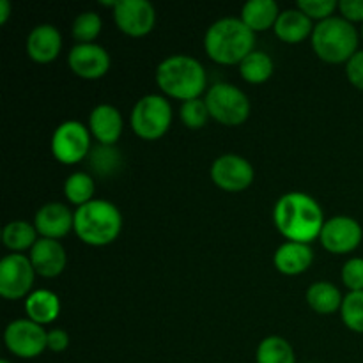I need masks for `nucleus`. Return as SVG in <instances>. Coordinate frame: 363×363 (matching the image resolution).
<instances>
[{"label":"nucleus","mask_w":363,"mask_h":363,"mask_svg":"<svg viewBox=\"0 0 363 363\" xmlns=\"http://www.w3.org/2000/svg\"><path fill=\"white\" fill-rule=\"evenodd\" d=\"M273 220L279 233L289 241L308 245L321 236L325 215L314 197L301 191H291L277 201Z\"/></svg>","instance_id":"1"},{"label":"nucleus","mask_w":363,"mask_h":363,"mask_svg":"<svg viewBox=\"0 0 363 363\" xmlns=\"http://www.w3.org/2000/svg\"><path fill=\"white\" fill-rule=\"evenodd\" d=\"M254 43L255 32L241 18L233 16L215 21L204 38L206 52L218 64H241L248 53L254 52Z\"/></svg>","instance_id":"2"},{"label":"nucleus","mask_w":363,"mask_h":363,"mask_svg":"<svg viewBox=\"0 0 363 363\" xmlns=\"http://www.w3.org/2000/svg\"><path fill=\"white\" fill-rule=\"evenodd\" d=\"M156 82L170 98L197 99L204 92L208 77L204 66L190 55H170L156 67Z\"/></svg>","instance_id":"3"},{"label":"nucleus","mask_w":363,"mask_h":363,"mask_svg":"<svg viewBox=\"0 0 363 363\" xmlns=\"http://www.w3.org/2000/svg\"><path fill=\"white\" fill-rule=\"evenodd\" d=\"M73 229L84 243L105 247L119 236L123 229V216L112 202L94 199L74 211Z\"/></svg>","instance_id":"4"},{"label":"nucleus","mask_w":363,"mask_h":363,"mask_svg":"<svg viewBox=\"0 0 363 363\" xmlns=\"http://www.w3.org/2000/svg\"><path fill=\"white\" fill-rule=\"evenodd\" d=\"M312 48L325 62H347L357 53L358 32L354 25L344 18H326L312 30Z\"/></svg>","instance_id":"5"},{"label":"nucleus","mask_w":363,"mask_h":363,"mask_svg":"<svg viewBox=\"0 0 363 363\" xmlns=\"http://www.w3.org/2000/svg\"><path fill=\"white\" fill-rule=\"evenodd\" d=\"M172 123V106L169 99L158 94H147L137 101L131 112V128L145 140L163 137Z\"/></svg>","instance_id":"6"},{"label":"nucleus","mask_w":363,"mask_h":363,"mask_svg":"<svg viewBox=\"0 0 363 363\" xmlns=\"http://www.w3.org/2000/svg\"><path fill=\"white\" fill-rule=\"evenodd\" d=\"M204 99L213 119L225 126L243 124L250 116V101L247 94L233 84H225V82L215 84Z\"/></svg>","instance_id":"7"},{"label":"nucleus","mask_w":363,"mask_h":363,"mask_svg":"<svg viewBox=\"0 0 363 363\" xmlns=\"http://www.w3.org/2000/svg\"><path fill=\"white\" fill-rule=\"evenodd\" d=\"M91 133L80 121L59 124L52 137V152L57 162L74 165L91 155Z\"/></svg>","instance_id":"8"},{"label":"nucleus","mask_w":363,"mask_h":363,"mask_svg":"<svg viewBox=\"0 0 363 363\" xmlns=\"http://www.w3.org/2000/svg\"><path fill=\"white\" fill-rule=\"evenodd\" d=\"M7 350L18 358H38L48 350V332L30 319H16L9 323L4 333Z\"/></svg>","instance_id":"9"},{"label":"nucleus","mask_w":363,"mask_h":363,"mask_svg":"<svg viewBox=\"0 0 363 363\" xmlns=\"http://www.w3.org/2000/svg\"><path fill=\"white\" fill-rule=\"evenodd\" d=\"M34 266L27 255L11 254L0 261V294L6 300H20L34 284Z\"/></svg>","instance_id":"10"},{"label":"nucleus","mask_w":363,"mask_h":363,"mask_svg":"<svg viewBox=\"0 0 363 363\" xmlns=\"http://www.w3.org/2000/svg\"><path fill=\"white\" fill-rule=\"evenodd\" d=\"M254 176L252 163L240 155H222L211 165L213 183L225 191L247 190Z\"/></svg>","instance_id":"11"},{"label":"nucleus","mask_w":363,"mask_h":363,"mask_svg":"<svg viewBox=\"0 0 363 363\" xmlns=\"http://www.w3.org/2000/svg\"><path fill=\"white\" fill-rule=\"evenodd\" d=\"M113 20L121 32L131 38H142L155 27L156 11L147 0H117Z\"/></svg>","instance_id":"12"},{"label":"nucleus","mask_w":363,"mask_h":363,"mask_svg":"<svg viewBox=\"0 0 363 363\" xmlns=\"http://www.w3.org/2000/svg\"><path fill=\"white\" fill-rule=\"evenodd\" d=\"M363 230L351 216H333L326 220L321 230V245L332 254H350L362 243Z\"/></svg>","instance_id":"13"},{"label":"nucleus","mask_w":363,"mask_h":363,"mask_svg":"<svg viewBox=\"0 0 363 363\" xmlns=\"http://www.w3.org/2000/svg\"><path fill=\"white\" fill-rule=\"evenodd\" d=\"M67 64L78 77L96 80L108 71L110 55L103 46L96 43H85V45H74L71 48Z\"/></svg>","instance_id":"14"},{"label":"nucleus","mask_w":363,"mask_h":363,"mask_svg":"<svg viewBox=\"0 0 363 363\" xmlns=\"http://www.w3.org/2000/svg\"><path fill=\"white\" fill-rule=\"evenodd\" d=\"M74 225V213L60 202H48L43 206L34 218V227L41 238L59 240L64 238Z\"/></svg>","instance_id":"15"},{"label":"nucleus","mask_w":363,"mask_h":363,"mask_svg":"<svg viewBox=\"0 0 363 363\" xmlns=\"http://www.w3.org/2000/svg\"><path fill=\"white\" fill-rule=\"evenodd\" d=\"M28 259L34 266V272L45 279L59 277L66 268V252H64L62 245L57 240H48V238H41L35 241L34 247L30 248Z\"/></svg>","instance_id":"16"},{"label":"nucleus","mask_w":363,"mask_h":363,"mask_svg":"<svg viewBox=\"0 0 363 363\" xmlns=\"http://www.w3.org/2000/svg\"><path fill=\"white\" fill-rule=\"evenodd\" d=\"M60 48H62V38L53 25H38L32 28L27 38L28 57L39 64H48L55 60Z\"/></svg>","instance_id":"17"},{"label":"nucleus","mask_w":363,"mask_h":363,"mask_svg":"<svg viewBox=\"0 0 363 363\" xmlns=\"http://www.w3.org/2000/svg\"><path fill=\"white\" fill-rule=\"evenodd\" d=\"M89 128L99 144L113 145L123 133V116L116 106L103 103L89 116Z\"/></svg>","instance_id":"18"},{"label":"nucleus","mask_w":363,"mask_h":363,"mask_svg":"<svg viewBox=\"0 0 363 363\" xmlns=\"http://www.w3.org/2000/svg\"><path fill=\"white\" fill-rule=\"evenodd\" d=\"M275 266L284 275H300L311 268L314 261V252L311 245L296 243V241H287L280 245L275 252Z\"/></svg>","instance_id":"19"},{"label":"nucleus","mask_w":363,"mask_h":363,"mask_svg":"<svg viewBox=\"0 0 363 363\" xmlns=\"http://www.w3.org/2000/svg\"><path fill=\"white\" fill-rule=\"evenodd\" d=\"M312 20L296 7V9H286L279 14L275 23V34L284 43H300L312 34Z\"/></svg>","instance_id":"20"},{"label":"nucleus","mask_w":363,"mask_h":363,"mask_svg":"<svg viewBox=\"0 0 363 363\" xmlns=\"http://www.w3.org/2000/svg\"><path fill=\"white\" fill-rule=\"evenodd\" d=\"M25 311L30 321L38 325H50L60 314V301L55 293L48 289L34 291L25 300Z\"/></svg>","instance_id":"21"},{"label":"nucleus","mask_w":363,"mask_h":363,"mask_svg":"<svg viewBox=\"0 0 363 363\" xmlns=\"http://www.w3.org/2000/svg\"><path fill=\"white\" fill-rule=\"evenodd\" d=\"M279 14V4L275 0H248L241 9V20L252 32H262L275 27Z\"/></svg>","instance_id":"22"},{"label":"nucleus","mask_w":363,"mask_h":363,"mask_svg":"<svg viewBox=\"0 0 363 363\" xmlns=\"http://www.w3.org/2000/svg\"><path fill=\"white\" fill-rule=\"evenodd\" d=\"M344 296L332 282H315L307 289V303L318 314H333L342 307Z\"/></svg>","instance_id":"23"},{"label":"nucleus","mask_w":363,"mask_h":363,"mask_svg":"<svg viewBox=\"0 0 363 363\" xmlns=\"http://www.w3.org/2000/svg\"><path fill=\"white\" fill-rule=\"evenodd\" d=\"M2 241L13 254H20V252L32 248L38 241V230L34 225L23 220H14L9 222L2 230Z\"/></svg>","instance_id":"24"},{"label":"nucleus","mask_w":363,"mask_h":363,"mask_svg":"<svg viewBox=\"0 0 363 363\" xmlns=\"http://www.w3.org/2000/svg\"><path fill=\"white\" fill-rule=\"evenodd\" d=\"M255 362L257 363H296L294 350L286 339L282 337H266L261 340L255 353Z\"/></svg>","instance_id":"25"},{"label":"nucleus","mask_w":363,"mask_h":363,"mask_svg":"<svg viewBox=\"0 0 363 363\" xmlns=\"http://www.w3.org/2000/svg\"><path fill=\"white\" fill-rule=\"evenodd\" d=\"M240 74L248 84H262L273 74L272 57L261 50H254L240 64Z\"/></svg>","instance_id":"26"},{"label":"nucleus","mask_w":363,"mask_h":363,"mask_svg":"<svg viewBox=\"0 0 363 363\" xmlns=\"http://www.w3.org/2000/svg\"><path fill=\"white\" fill-rule=\"evenodd\" d=\"M94 179L85 172H74L64 183V195L71 204H77L78 208L87 202L94 201Z\"/></svg>","instance_id":"27"},{"label":"nucleus","mask_w":363,"mask_h":363,"mask_svg":"<svg viewBox=\"0 0 363 363\" xmlns=\"http://www.w3.org/2000/svg\"><path fill=\"white\" fill-rule=\"evenodd\" d=\"M89 162H91L92 170L99 176H112L113 172L121 169V152L117 151L116 145H96L89 155Z\"/></svg>","instance_id":"28"},{"label":"nucleus","mask_w":363,"mask_h":363,"mask_svg":"<svg viewBox=\"0 0 363 363\" xmlns=\"http://www.w3.org/2000/svg\"><path fill=\"white\" fill-rule=\"evenodd\" d=\"M73 38L77 39L78 45H85V43H92L101 32V18L96 14L94 11H87L74 18L73 21Z\"/></svg>","instance_id":"29"},{"label":"nucleus","mask_w":363,"mask_h":363,"mask_svg":"<svg viewBox=\"0 0 363 363\" xmlns=\"http://www.w3.org/2000/svg\"><path fill=\"white\" fill-rule=\"evenodd\" d=\"M340 314H342V321L347 328L357 333H363V291L344 296Z\"/></svg>","instance_id":"30"},{"label":"nucleus","mask_w":363,"mask_h":363,"mask_svg":"<svg viewBox=\"0 0 363 363\" xmlns=\"http://www.w3.org/2000/svg\"><path fill=\"white\" fill-rule=\"evenodd\" d=\"M179 113L184 126L190 128V130H201V128L206 126L209 117H211L208 105H206V99L199 98L190 99V101H183Z\"/></svg>","instance_id":"31"},{"label":"nucleus","mask_w":363,"mask_h":363,"mask_svg":"<svg viewBox=\"0 0 363 363\" xmlns=\"http://www.w3.org/2000/svg\"><path fill=\"white\" fill-rule=\"evenodd\" d=\"M339 7L335 0H298V9L303 11L311 20H326L332 18L333 11Z\"/></svg>","instance_id":"32"},{"label":"nucleus","mask_w":363,"mask_h":363,"mask_svg":"<svg viewBox=\"0 0 363 363\" xmlns=\"http://www.w3.org/2000/svg\"><path fill=\"white\" fill-rule=\"evenodd\" d=\"M342 282L351 293L363 291V259L362 257H353L344 264Z\"/></svg>","instance_id":"33"},{"label":"nucleus","mask_w":363,"mask_h":363,"mask_svg":"<svg viewBox=\"0 0 363 363\" xmlns=\"http://www.w3.org/2000/svg\"><path fill=\"white\" fill-rule=\"evenodd\" d=\"M346 74L347 80L351 82V85H354V87L363 91V50L354 53V55L347 60Z\"/></svg>","instance_id":"34"},{"label":"nucleus","mask_w":363,"mask_h":363,"mask_svg":"<svg viewBox=\"0 0 363 363\" xmlns=\"http://www.w3.org/2000/svg\"><path fill=\"white\" fill-rule=\"evenodd\" d=\"M339 9L347 21H363V0H340Z\"/></svg>","instance_id":"35"},{"label":"nucleus","mask_w":363,"mask_h":363,"mask_svg":"<svg viewBox=\"0 0 363 363\" xmlns=\"http://www.w3.org/2000/svg\"><path fill=\"white\" fill-rule=\"evenodd\" d=\"M69 346V335L64 330H50L48 332V350L53 353H62Z\"/></svg>","instance_id":"36"},{"label":"nucleus","mask_w":363,"mask_h":363,"mask_svg":"<svg viewBox=\"0 0 363 363\" xmlns=\"http://www.w3.org/2000/svg\"><path fill=\"white\" fill-rule=\"evenodd\" d=\"M11 4L9 0H0V23H6L9 20Z\"/></svg>","instance_id":"37"},{"label":"nucleus","mask_w":363,"mask_h":363,"mask_svg":"<svg viewBox=\"0 0 363 363\" xmlns=\"http://www.w3.org/2000/svg\"><path fill=\"white\" fill-rule=\"evenodd\" d=\"M0 363H11L9 360H0Z\"/></svg>","instance_id":"38"},{"label":"nucleus","mask_w":363,"mask_h":363,"mask_svg":"<svg viewBox=\"0 0 363 363\" xmlns=\"http://www.w3.org/2000/svg\"><path fill=\"white\" fill-rule=\"evenodd\" d=\"M362 35H363V28H362Z\"/></svg>","instance_id":"39"}]
</instances>
